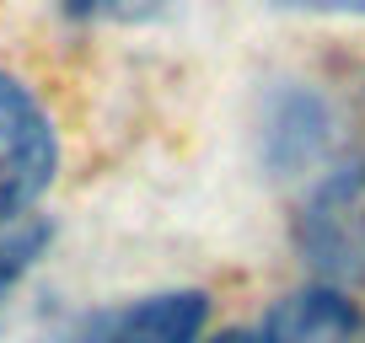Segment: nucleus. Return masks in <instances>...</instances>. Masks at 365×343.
<instances>
[{
  "mask_svg": "<svg viewBox=\"0 0 365 343\" xmlns=\"http://www.w3.org/2000/svg\"><path fill=\"white\" fill-rule=\"evenodd\" d=\"M59 167V139L48 124L43 102L27 92L16 75L0 70V226L43 199Z\"/></svg>",
  "mask_w": 365,
  "mask_h": 343,
  "instance_id": "obj_1",
  "label": "nucleus"
},
{
  "mask_svg": "<svg viewBox=\"0 0 365 343\" xmlns=\"http://www.w3.org/2000/svg\"><path fill=\"white\" fill-rule=\"evenodd\" d=\"M301 247L328 279L365 285V167L339 172L301 215Z\"/></svg>",
  "mask_w": 365,
  "mask_h": 343,
  "instance_id": "obj_2",
  "label": "nucleus"
},
{
  "mask_svg": "<svg viewBox=\"0 0 365 343\" xmlns=\"http://www.w3.org/2000/svg\"><path fill=\"white\" fill-rule=\"evenodd\" d=\"M258 343H365V306L333 285H307L274 300Z\"/></svg>",
  "mask_w": 365,
  "mask_h": 343,
  "instance_id": "obj_3",
  "label": "nucleus"
},
{
  "mask_svg": "<svg viewBox=\"0 0 365 343\" xmlns=\"http://www.w3.org/2000/svg\"><path fill=\"white\" fill-rule=\"evenodd\" d=\"M210 295L205 290H167V295H145L113 322L108 343H194L205 332Z\"/></svg>",
  "mask_w": 365,
  "mask_h": 343,
  "instance_id": "obj_4",
  "label": "nucleus"
},
{
  "mask_svg": "<svg viewBox=\"0 0 365 343\" xmlns=\"http://www.w3.org/2000/svg\"><path fill=\"white\" fill-rule=\"evenodd\" d=\"M70 16L81 22H108V27H140V22H161L188 0H59Z\"/></svg>",
  "mask_w": 365,
  "mask_h": 343,
  "instance_id": "obj_5",
  "label": "nucleus"
},
{
  "mask_svg": "<svg viewBox=\"0 0 365 343\" xmlns=\"http://www.w3.org/2000/svg\"><path fill=\"white\" fill-rule=\"evenodd\" d=\"M290 11H312V16H365V0H279Z\"/></svg>",
  "mask_w": 365,
  "mask_h": 343,
  "instance_id": "obj_6",
  "label": "nucleus"
},
{
  "mask_svg": "<svg viewBox=\"0 0 365 343\" xmlns=\"http://www.w3.org/2000/svg\"><path fill=\"white\" fill-rule=\"evenodd\" d=\"M215 343H258V338H252V332H220Z\"/></svg>",
  "mask_w": 365,
  "mask_h": 343,
  "instance_id": "obj_7",
  "label": "nucleus"
}]
</instances>
